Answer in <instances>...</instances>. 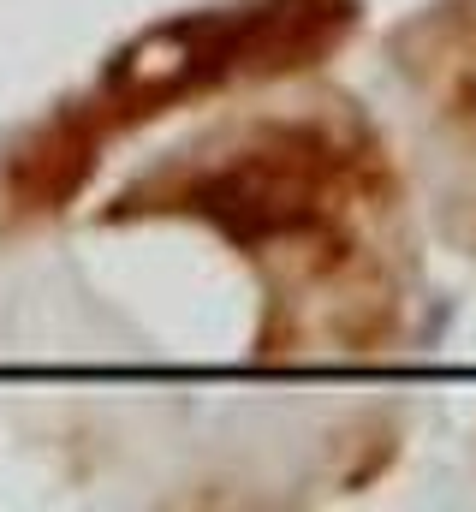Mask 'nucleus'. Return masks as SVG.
I'll return each mask as SVG.
<instances>
[{
  "label": "nucleus",
  "instance_id": "f03ea898",
  "mask_svg": "<svg viewBox=\"0 0 476 512\" xmlns=\"http://www.w3.org/2000/svg\"><path fill=\"white\" fill-rule=\"evenodd\" d=\"M352 6L346 0H256L233 12H203L179 18L155 36H143L131 54H119L108 78L78 102V114L54 120L42 131L36 155H24L18 173V203H48L96 161V143H108L119 126H137L185 96H203L233 78H262L304 66V54H322L346 30Z\"/></svg>",
  "mask_w": 476,
  "mask_h": 512
},
{
  "label": "nucleus",
  "instance_id": "f257e3e1",
  "mask_svg": "<svg viewBox=\"0 0 476 512\" xmlns=\"http://www.w3.org/2000/svg\"><path fill=\"white\" fill-rule=\"evenodd\" d=\"M131 203L209 215L274 292V352H369L399 316V203L340 114H274L191 149Z\"/></svg>",
  "mask_w": 476,
  "mask_h": 512
}]
</instances>
